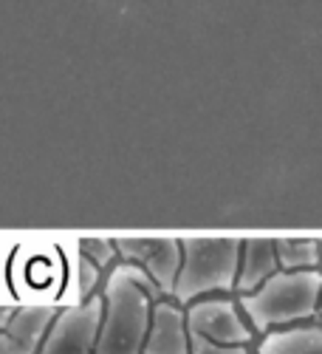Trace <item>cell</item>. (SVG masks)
<instances>
[{
    "mask_svg": "<svg viewBox=\"0 0 322 354\" xmlns=\"http://www.w3.org/2000/svg\"><path fill=\"white\" fill-rule=\"evenodd\" d=\"M164 298L159 283L139 263L122 261L105 286V320L97 354H144L153 306Z\"/></svg>",
    "mask_w": 322,
    "mask_h": 354,
    "instance_id": "cell-1",
    "label": "cell"
},
{
    "mask_svg": "<svg viewBox=\"0 0 322 354\" xmlns=\"http://www.w3.org/2000/svg\"><path fill=\"white\" fill-rule=\"evenodd\" d=\"M280 270L283 267H280V255H277V241H269V239H249V241H243L241 272H238V292L249 295V292L260 289Z\"/></svg>",
    "mask_w": 322,
    "mask_h": 354,
    "instance_id": "cell-9",
    "label": "cell"
},
{
    "mask_svg": "<svg viewBox=\"0 0 322 354\" xmlns=\"http://www.w3.org/2000/svg\"><path fill=\"white\" fill-rule=\"evenodd\" d=\"M184 263L179 272L172 298L181 306L198 304V298L212 292L238 289L241 252L243 241L238 239H184Z\"/></svg>",
    "mask_w": 322,
    "mask_h": 354,
    "instance_id": "cell-3",
    "label": "cell"
},
{
    "mask_svg": "<svg viewBox=\"0 0 322 354\" xmlns=\"http://www.w3.org/2000/svg\"><path fill=\"white\" fill-rule=\"evenodd\" d=\"M54 306H23L17 312L3 309L0 320V354H40L54 320Z\"/></svg>",
    "mask_w": 322,
    "mask_h": 354,
    "instance_id": "cell-7",
    "label": "cell"
},
{
    "mask_svg": "<svg viewBox=\"0 0 322 354\" xmlns=\"http://www.w3.org/2000/svg\"><path fill=\"white\" fill-rule=\"evenodd\" d=\"M257 354H322L319 326H291L269 332L260 340Z\"/></svg>",
    "mask_w": 322,
    "mask_h": 354,
    "instance_id": "cell-10",
    "label": "cell"
},
{
    "mask_svg": "<svg viewBox=\"0 0 322 354\" xmlns=\"http://www.w3.org/2000/svg\"><path fill=\"white\" fill-rule=\"evenodd\" d=\"M187 326L192 337H203L221 346H246L254 329L241 317L238 306L229 298H207L187 309Z\"/></svg>",
    "mask_w": 322,
    "mask_h": 354,
    "instance_id": "cell-6",
    "label": "cell"
},
{
    "mask_svg": "<svg viewBox=\"0 0 322 354\" xmlns=\"http://www.w3.org/2000/svg\"><path fill=\"white\" fill-rule=\"evenodd\" d=\"M319 317H322V301H319Z\"/></svg>",
    "mask_w": 322,
    "mask_h": 354,
    "instance_id": "cell-15",
    "label": "cell"
},
{
    "mask_svg": "<svg viewBox=\"0 0 322 354\" xmlns=\"http://www.w3.org/2000/svg\"><path fill=\"white\" fill-rule=\"evenodd\" d=\"M119 258L128 263H139L164 295H175L179 272L184 263V250L179 239H116Z\"/></svg>",
    "mask_w": 322,
    "mask_h": 354,
    "instance_id": "cell-5",
    "label": "cell"
},
{
    "mask_svg": "<svg viewBox=\"0 0 322 354\" xmlns=\"http://www.w3.org/2000/svg\"><path fill=\"white\" fill-rule=\"evenodd\" d=\"M144 354H192L187 312H181L175 304L159 301L153 306V320H150L148 343H144Z\"/></svg>",
    "mask_w": 322,
    "mask_h": 354,
    "instance_id": "cell-8",
    "label": "cell"
},
{
    "mask_svg": "<svg viewBox=\"0 0 322 354\" xmlns=\"http://www.w3.org/2000/svg\"><path fill=\"white\" fill-rule=\"evenodd\" d=\"M99 283V267L97 263L79 252V298L88 301V295L94 298V286Z\"/></svg>",
    "mask_w": 322,
    "mask_h": 354,
    "instance_id": "cell-13",
    "label": "cell"
},
{
    "mask_svg": "<svg viewBox=\"0 0 322 354\" xmlns=\"http://www.w3.org/2000/svg\"><path fill=\"white\" fill-rule=\"evenodd\" d=\"M322 272L319 270H280L260 289L241 295V309L252 320V329L269 335L277 326L308 320L319 315Z\"/></svg>",
    "mask_w": 322,
    "mask_h": 354,
    "instance_id": "cell-2",
    "label": "cell"
},
{
    "mask_svg": "<svg viewBox=\"0 0 322 354\" xmlns=\"http://www.w3.org/2000/svg\"><path fill=\"white\" fill-rule=\"evenodd\" d=\"M79 250H82V255L91 258L99 270L110 267L113 258L119 255V250H116V241H108V239H85V241H79Z\"/></svg>",
    "mask_w": 322,
    "mask_h": 354,
    "instance_id": "cell-12",
    "label": "cell"
},
{
    "mask_svg": "<svg viewBox=\"0 0 322 354\" xmlns=\"http://www.w3.org/2000/svg\"><path fill=\"white\" fill-rule=\"evenodd\" d=\"M105 320V295L68 306L57 315L54 326L40 348V354H97L99 332Z\"/></svg>",
    "mask_w": 322,
    "mask_h": 354,
    "instance_id": "cell-4",
    "label": "cell"
},
{
    "mask_svg": "<svg viewBox=\"0 0 322 354\" xmlns=\"http://www.w3.org/2000/svg\"><path fill=\"white\" fill-rule=\"evenodd\" d=\"M322 244L316 241H303V239H277V255H280V267L300 272V270H319V258H322Z\"/></svg>",
    "mask_w": 322,
    "mask_h": 354,
    "instance_id": "cell-11",
    "label": "cell"
},
{
    "mask_svg": "<svg viewBox=\"0 0 322 354\" xmlns=\"http://www.w3.org/2000/svg\"><path fill=\"white\" fill-rule=\"evenodd\" d=\"M192 354H249V348L246 346H221V343L203 340V337H192Z\"/></svg>",
    "mask_w": 322,
    "mask_h": 354,
    "instance_id": "cell-14",
    "label": "cell"
}]
</instances>
